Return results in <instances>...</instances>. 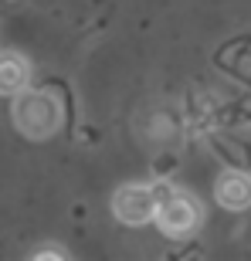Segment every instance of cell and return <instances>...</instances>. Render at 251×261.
Segmentation results:
<instances>
[{
    "instance_id": "1",
    "label": "cell",
    "mask_w": 251,
    "mask_h": 261,
    "mask_svg": "<svg viewBox=\"0 0 251 261\" xmlns=\"http://www.w3.org/2000/svg\"><path fill=\"white\" fill-rule=\"evenodd\" d=\"M10 116H14V126L28 139H48L61 126V106L51 92H28L24 88L20 95H14Z\"/></svg>"
},
{
    "instance_id": "2",
    "label": "cell",
    "mask_w": 251,
    "mask_h": 261,
    "mask_svg": "<svg viewBox=\"0 0 251 261\" xmlns=\"http://www.w3.org/2000/svg\"><path fill=\"white\" fill-rule=\"evenodd\" d=\"M156 224L166 238H190L197 227H200V203L187 194H170L166 200H160V211H156Z\"/></svg>"
},
{
    "instance_id": "3",
    "label": "cell",
    "mask_w": 251,
    "mask_h": 261,
    "mask_svg": "<svg viewBox=\"0 0 251 261\" xmlns=\"http://www.w3.org/2000/svg\"><path fill=\"white\" fill-rule=\"evenodd\" d=\"M112 211L122 224L129 227H143V224L156 221V211H160V200H156L153 187H119L116 197H112Z\"/></svg>"
},
{
    "instance_id": "4",
    "label": "cell",
    "mask_w": 251,
    "mask_h": 261,
    "mask_svg": "<svg viewBox=\"0 0 251 261\" xmlns=\"http://www.w3.org/2000/svg\"><path fill=\"white\" fill-rule=\"evenodd\" d=\"M214 197L228 211H248L251 207V176L248 173H224L214 187Z\"/></svg>"
},
{
    "instance_id": "5",
    "label": "cell",
    "mask_w": 251,
    "mask_h": 261,
    "mask_svg": "<svg viewBox=\"0 0 251 261\" xmlns=\"http://www.w3.org/2000/svg\"><path fill=\"white\" fill-rule=\"evenodd\" d=\"M28 85H31V65L14 51H4L0 55V95L14 98Z\"/></svg>"
},
{
    "instance_id": "6",
    "label": "cell",
    "mask_w": 251,
    "mask_h": 261,
    "mask_svg": "<svg viewBox=\"0 0 251 261\" xmlns=\"http://www.w3.org/2000/svg\"><path fill=\"white\" fill-rule=\"evenodd\" d=\"M34 258H65V251H55V248H48V251H34Z\"/></svg>"
}]
</instances>
